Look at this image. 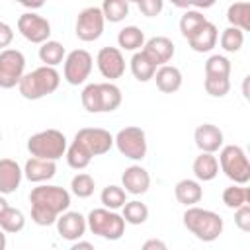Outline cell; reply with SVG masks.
<instances>
[{"label":"cell","mask_w":250,"mask_h":250,"mask_svg":"<svg viewBox=\"0 0 250 250\" xmlns=\"http://www.w3.org/2000/svg\"><path fill=\"white\" fill-rule=\"evenodd\" d=\"M100 199H102V203H104L105 209L115 211V209H121L127 203V193H125V189L121 186H113L111 184V186H105L102 189Z\"/></svg>","instance_id":"f546056e"},{"label":"cell","mask_w":250,"mask_h":250,"mask_svg":"<svg viewBox=\"0 0 250 250\" xmlns=\"http://www.w3.org/2000/svg\"><path fill=\"white\" fill-rule=\"evenodd\" d=\"M174 195L178 199V203L186 205V207H193L195 203H199L203 199V188L197 180H180L174 188Z\"/></svg>","instance_id":"603a6c76"},{"label":"cell","mask_w":250,"mask_h":250,"mask_svg":"<svg viewBox=\"0 0 250 250\" xmlns=\"http://www.w3.org/2000/svg\"><path fill=\"white\" fill-rule=\"evenodd\" d=\"M102 14H104V20L111 21V23H117L121 20L127 18L129 14V4L125 0H105L102 4Z\"/></svg>","instance_id":"836d02e7"},{"label":"cell","mask_w":250,"mask_h":250,"mask_svg":"<svg viewBox=\"0 0 250 250\" xmlns=\"http://www.w3.org/2000/svg\"><path fill=\"white\" fill-rule=\"evenodd\" d=\"M27 150L35 158L57 162L61 156L66 154V137L59 129L39 131L27 139Z\"/></svg>","instance_id":"5b68a950"},{"label":"cell","mask_w":250,"mask_h":250,"mask_svg":"<svg viewBox=\"0 0 250 250\" xmlns=\"http://www.w3.org/2000/svg\"><path fill=\"white\" fill-rule=\"evenodd\" d=\"M154 80H156V88L162 94H174L182 88V72L178 66L172 64L158 66L154 72Z\"/></svg>","instance_id":"7402d4cb"},{"label":"cell","mask_w":250,"mask_h":250,"mask_svg":"<svg viewBox=\"0 0 250 250\" xmlns=\"http://www.w3.org/2000/svg\"><path fill=\"white\" fill-rule=\"evenodd\" d=\"M31 203V221L39 227L55 225L59 215L68 211L70 193L61 186H37L29 193Z\"/></svg>","instance_id":"6da1fadb"},{"label":"cell","mask_w":250,"mask_h":250,"mask_svg":"<svg viewBox=\"0 0 250 250\" xmlns=\"http://www.w3.org/2000/svg\"><path fill=\"white\" fill-rule=\"evenodd\" d=\"M0 250H6V234L2 229H0Z\"/></svg>","instance_id":"bcb514c9"},{"label":"cell","mask_w":250,"mask_h":250,"mask_svg":"<svg viewBox=\"0 0 250 250\" xmlns=\"http://www.w3.org/2000/svg\"><path fill=\"white\" fill-rule=\"evenodd\" d=\"M227 20L230 27H236L240 31L250 29V2H234L227 10Z\"/></svg>","instance_id":"d4e9b609"},{"label":"cell","mask_w":250,"mask_h":250,"mask_svg":"<svg viewBox=\"0 0 250 250\" xmlns=\"http://www.w3.org/2000/svg\"><path fill=\"white\" fill-rule=\"evenodd\" d=\"M242 45H244V31H240L236 27H230V25L227 29H223V33H221V47H223V51L236 53V51H240Z\"/></svg>","instance_id":"74e56055"},{"label":"cell","mask_w":250,"mask_h":250,"mask_svg":"<svg viewBox=\"0 0 250 250\" xmlns=\"http://www.w3.org/2000/svg\"><path fill=\"white\" fill-rule=\"evenodd\" d=\"M66 162H68L70 168L82 170L92 162V154L78 141H72L70 146H66Z\"/></svg>","instance_id":"4dcf8cb0"},{"label":"cell","mask_w":250,"mask_h":250,"mask_svg":"<svg viewBox=\"0 0 250 250\" xmlns=\"http://www.w3.org/2000/svg\"><path fill=\"white\" fill-rule=\"evenodd\" d=\"M14 41V31L6 21H0V51H4Z\"/></svg>","instance_id":"b9f144b4"},{"label":"cell","mask_w":250,"mask_h":250,"mask_svg":"<svg viewBox=\"0 0 250 250\" xmlns=\"http://www.w3.org/2000/svg\"><path fill=\"white\" fill-rule=\"evenodd\" d=\"M86 217L80 215L78 211H64L57 219V230L64 240H80L86 232Z\"/></svg>","instance_id":"2e32d148"},{"label":"cell","mask_w":250,"mask_h":250,"mask_svg":"<svg viewBox=\"0 0 250 250\" xmlns=\"http://www.w3.org/2000/svg\"><path fill=\"white\" fill-rule=\"evenodd\" d=\"M0 141H2V133H0Z\"/></svg>","instance_id":"7dc6e473"},{"label":"cell","mask_w":250,"mask_h":250,"mask_svg":"<svg viewBox=\"0 0 250 250\" xmlns=\"http://www.w3.org/2000/svg\"><path fill=\"white\" fill-rule=\"evenodd\" d=\"M23 178V170L12 158H0V195L14 193Z\"/></svg>","instance_id":"d6986e66"},{"label":"cell","mask_w":250,"mask_h":250,"mask_svg":"<svg viewBox=\"0 0 250 250\" xmlns=\"http://www.w3.org/2000/svg\"><path fill=\"white\" fill-rule=\"evenodd\" d=\"M205 92L213 98H223L229 94L230 90V80L229 78H213V76H205Z\"/></svg>","instance_id":"f35d334b"},{"label":"cell","mask_w":250,"mask_h":250,"mask_svg":"<svg viewBox=\"0 0 250 250\" xmlns=\"http://www.w3.org/2000/svg\"><path fill=\"white\" fill-rule=\"evenodd\" d=\"M82 105L90 113H105L115 111L121 105V90L113 82H102V84H88L80 94Z\"/></svg>","instance_id":"277c9868"},{"label":"cell","mask_w":250,"mask_h":250,"mask_svg":"<svg viewBox=\"0 0 250 250\" xmlns=\"http://www.w3.org/2000/svg\"><path fill=\"white\" fill-rule=\"evenodd\" d=\"M92 55L86 49H74L64 57V80L70 86L84 84L92 72Z\"/></svg>","instance_id":"30bf717a"},{"label":"cell","mask_w":250,"mask_h":250,"mask_svg":"<svg viewBox=\"0 0 250 250\" xmlns=\"http://www.w3.org/2000/svg\"><path fill=\"white\" fill-rule=\"evenodd\" d=\"M117 43L121 49L125 51H139L145 45V33L141 31V27L137 25H125L119 33H117Z\"/></svg>","instance_id":"4316f807"},{"label":"cell","mask_w":250,"mask_h":250,"mask_svg":"<svg viewBox=\"0 0 250 250\" xmlns=\"http://www.w3.org/2000/svg\"><path fill=\"white\" fill-rule=\"evenodd\" d=\"M184 227L199 240L213 242L223 232V219L211 209H201L197 205L188 207L184 213Z\"/></svg>","instance_id":"7a4b0ae2"},{"label":"cell","mask_w":250,"mask_h":250,"mask_svg":"<svg viewBox=\"0 0 250 250\" xmlns=\"http://www.w3.org/2000/svg\"><path fill=\"white\" fill-rule=\"evenodd\" d=\"M74 141H78L92 154V158L109 152L113 146V135L102 127H84L74 135Z\"/></svg>","instance_id":"7c38bea8"},{"label":"cell","mask_w":250,"mask_h":250,"mask_svg":"<svg viewBox=\"0 0 250 250\" xmlns=\"http://www.w3.org/2000/svg\"><path fill=\"white\" fill-rule=\"evenodd\" d=\"M219 166L225 172L229 180H232L236 186H246L250 182V162L242 146L238 145H227L219 152Z\"/></svg>","instance_id":"8992f818"},{"label":"cell","mask_w":250,"mask_h":250,"mask_svg":"<svg viewBox=\"0 0 250 250\" xmlns=\"http://www.w3.org/2000/svg\"><path fill=\"white\" fill-rule=\"evenodd\" d=\"M94 188H96V182H94V178H92L90 174H86V172L76 174V176L72 178V182H70V191H72L76 197H80V199L90 197V195L94 193Z\"/></svg>","instance_id":"8d00e7d4"},{"label":"cell","mask_w":250,"mask_h":250,"mask_svg":"<svg viewBox=\"0 0 250 250\" xmlns=\"http://www.w3.org/2000/svg\"><path fill=\"white\" fill-rule=\"evenodd\" d=\"M217 39H219L217 25L207 20V21L188 39V45H189L195 53H209V51L217 45Z\"/></svg>","instance_id":"ffe728a7"},{"label":"cell","mask_w":250,"mask_h":250,"mask_svg":"<svg viewBox=\"0 0 250 250\" xmlns=\"http://www.w3.org/2000/svg\"><path fill=\"white\" fill-rule=\"evenodd\" d=\"M139 10L146 16V18H154V16H158L160 12H162V8H164V4H162V0H139Z\"/></svg>","instance_id":"60d3db41"},{"label":"cell","mask_w":250,"mask_h":250,"mask_svg":"<svg viewBox=\"0 0 250 250\" xmlns=\"http://www.w3.org/2000/svg\"><path fill=\"white\" fill-rule=\"evenodd\" d=\"M129 62H131V72H133V76H135L139 82H148L150 78H154L156 66L148 61V57H146L143 51L133 53V57H131Z\"/></svg>","instance_id":"484cf974"},{"label":"cell","mask_w":250,"mask_h":250,"mask_svg":"<svg viewBox=\"0 0 250 250\" xmlns=\"http://www.w3.org/2000/svg\"><path fill=\"white\" fill-rule=\"evenodd\" d=\"M141 250H168V246L160 238H148V240H145V244L141 246Z\"/></svg>","instance_id":"7bdbcfd3"},{"label":"cell","mask_w":250,"mask_h":250,"mask_svg":"<svg viewBox=\"0 0 250 250\" xmlns=\"http://www.w3.org/2000/svg\"><path fill=\"white\" fill-rule=\"evenodd\" d=\"M121 184H123L125 193L143 195V193H146L148 188H150V174H148L143 166L133 164V166L125 168V172L121 174Z\"/></svg>","instance_id":"ac0fdd59"},{"label":"cell","mask_w":250,"mask_h":250,"mask_svg":"<svg viewBox=\"0 0 250 250\" xmlns=\"http://www.w3.org/2000/svg\"><path fill=\"white\" fill-rule=\"evenodd\" d=\"M104 23L105 20L102 10L98 6H88L76 18V27H74L76 37L80 41H96L104 33Z\"/></svg>","instance_id":"8fae6325"},{"label":"cell","mask_w":250,"mask_h":250,"mask_svg":"<svg viewBox=\"0 0 250 250\" xmlns=\"http://www.w3.org/2000/svg\"><path fill=\"white\" fill-rule=\"evenodd\" d=\"M23 227H25V217H23V213H21L20 209L8 207V209L0 215V229H2L4 232L14 234V232H20Z\"/></svg>","instance_id":"d6a6232c"},{"label":"cell","mask_w":250,"mask_h":250,"mask_svg":"<svg viewBox=\"0 0 250 250\" xmlns=\"http://www.w3.org/2000/svg\"><path fill=\"white\" fill-rule=\"evenodd\" d=\"M61 84V74L53 66H39L21 76L18 90L25 100H41L53 94Z\"/></svg>","instance_id":"3957f363"},{"label":"cell","mask_w":250,"mask_h":250,"mask_svg":"<svg viewBox=\"0 0 250 250\" xmlns=\"http://www.w3.org/2000/svg\"><path fill=\"white\" fill-rule=\"evenodd\" d=\"M141 51L158 68V66H164V64H168L172 61V57L176 53V47H174L172 39H168L164 35H158V37H152V39L145 41V45H143Z\"/></svg>","instance_id":"9a60e30c"},{"label":"cell","mask_w":250,"mask_h":250,"mask_svg":"<svg viewBox=\"0 0 250 250\" xmlns=\"http://www.w3.org/2000/svg\"><path fill=\"white\" fill-rule=\"evenodd\" d=\"M25 57L18 49H4L0 51V88L10 90L20 84L21 76L25 74Z\"/></svg>","instance_id":"9c48e42d"},{"label":"cell","mask_w":250,"mask_h":250,"mask_svg":"<svg viewBox=\"0 0 250 250\" xmlns=\"http://www.w3.org/2000/svg\"><path fill=\"white\" fill-rule=\"evenodd\" d=\"M8 207H10V205H8V201H6V199H4L2 195H0V215H2V213H4V211H6Z\"/></svg>","instance_id":"f6af8a7d"},{"label":"cell","mask_w":250,"mask_h":250,"mask_svg":"<svg viewBox=\"0 0 250 250\" xmlns=\"http://www.w3.org/2000/svg\"><path fill=\"white\" fill-rule=\"evenodd\" d=\"M123 221L125 223H129V225H143L146 219H148V207L145 205V203H141V201H137V199H133V201H127L123 207Z\"/></svg>","instance_id":"1f68e13d"},{"label":"cell","mask_w":250,"mask_h":250,"mask_svg":"<svg viewBox=\"0 0 250 250\" xmlns=\"http://www.w3.org/2000/svg\"><path fill=\"white\" fill-rule=\"evenodd\" d=\"M86 227L92 234H98L105 240H119L125 234V221L119 213L109 211L105 207L92 209L86 217Z\"/></svg>","instance_id":"52a82bcc"},{"label":"cell","mask_w":250,"mask_h":250,"mask_svg":"<svg viewBox=\"0 0 250 250\" xmlns=\"http://www.w3.org/2000/svg\"><path fill=\"white\" fill-rule=\"evenodd\" d=\"M96 64H98L100 74L107 78L109 82L125 74V59H123L121 49L117 47H102L96 55Z\"/></svg>","instance_id":"5bb4252c"},{"label":"cell","mask_w":250,"mask_h":250,"mask_svg":"<svg viewBox=\"0 0 250 250\" xmlns=\"http://www.w3.org/2000/svg\"><path fill=\"white\" fill-rule=\"evenodd\" d=\"M193 174L199 182H211L217 178L219 174V162H217V156L215 154H209V152H201L199 156H195L193 160Z\"/></svg>","instance_id":"cb8c5ba5"},{"label":"cell","mask_w":250,"mask_h":250,"mask_svg":"<svg viewBox=\"0 0 250 250\" xmlns=\"http://www.w3.org/2000/svg\"><path fill=\"white\" fill-rule=\"evenodd\" d=\"M205 76L229 78L230 76V61L223 55H211L205 61Z\"/></svg>","instance_id":"d590c367"},{"label":"cell","mask_w":250,"mask_h":250,"mask_svg":"<svg viewBox=\"0 0 250 250\" xmlns=\"http://www.w3.org/2000/svg\"><path fill=\"white\" fill-rule=\"evenodd\" d=\"M18 31L29 41V43H39L43 45L45 41H49L51 35V23L47 21V18L33 14V12H25L18 18Z\"/></svg>","instance_id":"4fadbf2b"},{"label":"cell","mask_w":250,"mask_h":250,"mask_svg":"<svg viewBox=\"0 0 250 250\" xmlns=\"http://www.w3.org/2000/svg\"><path fill=\"white\" fill-rule=\"evenodd\" d=\"M113 145L117 146V150L131 160H143L146 156V135L141 127L129 125L123 127L115 137H113Z\"/></svg>","instance_id":"ba28073f"},{"label":"cell","mask_w":250,"mask_h":250,"mask_svg":"<svg viewBox=\"0 0 250 250\" xmlns=\"http://www.w3.org/2000/svg\"><path fill=\"white\" fill-rule=\"evenodd\" d=\"M64 57H66V51H64L62 43H59V41L49 39L39 47V59H41L43 66H53L55 68L57 64L62 62Z\"/></svg>","instance_id":"83f0119b"},{"label":"cell","mask_w":250,"mask_h":250,"mask_svg":"<svg viewBox=\"0 0 250 250\" xmlns=\"http://www.w3.org/2000/svg\"><path fill=\"white\" fill-rule=\"evenodd\" d=\"M205 21H207V18H205L201 12H197V10H188V12H184V16L180 18V31H182V35H184L186 39H189Z\"/></svg>","instance_id":"e575fe53"},{"label":"cell","mask_w":250,"mask_h":250,"mask_svg":"<svg viewBox=\"0 0 250 250\" xmlns=\"http://www.w3.org/2000/svg\"><path fill=\"white\" fill-rule=\"evenodd\" d=\"M57 174V164L53 160H41L31 156L23 166V176L33 184H43Z\"/></svg>","instance_id":"44dd1931"},{"label":"cell","mask_w":250,"mask_h":250,"mask_svg":"<svg viewBox=\"0 0 250 250\" xmlns=\"http://www.w3.org/2000/svg\"><path fill=\"white\" fill-rule=\"evenodd\" d=\"M234 225L242 232L250 230V205H242V207L234 209Z\"/></svg>","instance_id":"ab89813d"},{"label":"cell","mask_w":250,"mask_h":250,"mask_svg":"<svg viewBox=\"0 0 250 250\" xmlns=\"http://www.w3.org/2000/svg\"><path fill=\"white\" fill-rule=\"evenodd\" d=\"M223 203L227 207H230V209H238L242 205H248L250 203V189L244 188V186L232 184V186L225 188V191H223Z\"/></svg>","instance_id":"f1b7e54d"},{"label":"cell","mask_w":250,"mask_h":250,"mask_svg":"<svg viewBox=\"0 0 250 250\" xmlns=\"http://www.w3.org/2000/svg\"><path fill=\"white\" fill-rule=\"evenodd\" d=\"M68 250H96L90 242H86V240H76Z\"/></svg>","instance_id":"ee69618b"},{"label":"cell","mask_w":250,"mask_h":250,"mask_svg":"<svg viewBox=\"0 0 250 250\" xmlns=\"http://www.w3.org/2000/svg\"><path fill=\"white\" fill-rule=\"evenodd\" d=\"M193 141L197 145V148L201 152H209V154H215L219 148H223V131L213 125V123H203L195 129L193 133Z\"/></svg>","instance_id":"e0dca14e"}]
</instances>
